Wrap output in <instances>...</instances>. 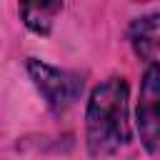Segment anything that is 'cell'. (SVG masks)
Wrapping results in <instances>:
<instances>
[{"label":"cell","instance_id":"5b68a950","mask_svg":"<svg viewBox=\"0 0 160 160\" xmlns=\"http://www.w3.org/2000/svg\"><path fill=\"white\" fill-rule=\"evenodd\" d=\"M60 10V2H35V5H20V15L25 18V25L38 32L48 35L52 28V12Z\"/></svg>","mask_w":160,"mask_h":160},{"label":"cell","instance_id":"7a4b0ae2","mask_svg":"<svg viewBox=\"0 0 160 160\" xmlns=\"http://www.w3.org/2000/svg\"><path fill=\"white\" fill-rule=\"evenodd\" d=\"M28 75H30L32 85L38 88V92L45 98V102L55 112L68 110L82 95V80L75 72L60 70L38 58H28Z\"/></svg>","mask_w":160,"mask_h":160},{"label":"cell","instance_id":"6da1fadb","mask_svg":"<svg viewBox=\"0 0 160 160\" xmlns=\"http://www.w3.org/2000/svg\"><path fill=\"white\" fill-rule=\"evenodd\" d=\"M128 100L130 88L122 78H110L92 90L85 110V138L92 158L112 155L130 142Z\"/></svg>","mask_w":160,"mask_h":160},{"label":"cell","instance_id":"3957f363","mask_svg":"<svg viewBox=\"0 0 160 160\" xmlns=\"http://www.w3.org/2000/svg\"><path fill=\"white\" fill-rule=\"evenodd\" d=\"M138 130H140V140H142L145 150L158 152V138H160V72H158V65H148L142 85H140Z\"/></svg>","mask_w":160,"mask_h":160},{"label":"cell","instance_id":"277c9868","mask_svg":"<svg viewBox=\"0 0 160 160\" xmlns=\"http://www.w3.org/2000/svg\"><path fill=\"white\" fill-rule=\"evenodd\" d=\"M160 15L150 12L142 18H135L130 25V45L135 50V55L140 60H145L148 65H155L158 60V50H160V25H158Z\"/></svg>","mask_w":160,"mask_h":160}]
</instances>
